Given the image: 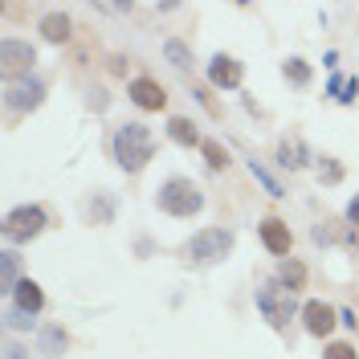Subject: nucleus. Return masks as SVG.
I'll return each mask as SVG.
<instances>
[{
	"label": "nucleus",
	"mask_w": 359,
	"mask_h": 359,
	"mask_svg": "<svg viewBox=\"0 0 359 359\" xmlns=\"http://www.w3.org/2000/svg\"><path fill=\"white\" fill-rule=\"evenodd\" d=\"M151 156H156V139L143 123H123L114 131V159L123 172H143Z\"/></svg>",
	"instance_id": "obj_1"
},
{
	"label": "nucleus",
	"mask_w": 359,
	"mask_h": 359,
	"mask_svg": "<svg viewBox=\"0 0 359 359\" xmlns=\"http://www.w3.org/2000/svg\"><path fill=\"white\" fill-rule=\"evenodd\" d=\"M159 208L168 212V217H196L204 208V196L201 188L192 184V180H168L163 188H159Z\"/></svg>",
	"instance_id": "obj_2"
},
{
	"label": "nucleus",
	"mask_w": 359,
	"mask_h": 359,
	"mask_svg": "<svg viewBox=\"0 0 359 359\" xmlns=\"http://www.w3.org/2000/svg\"><path fill=\"white\" fill-rule=\"evenodd\" d=\"M229 249H233V233L229 229H201L196 237L184 241V257L196 262V266H212V262H221Z\"/></svg>",
	"instance_id": "obj_3"
},
{
	"label": "nucleus",
	"mask_w": 359,
	"mask_h": 359,
	"mask_svg": "<svg viewBox=\"0 0 359 359\" xmlns=\"http://www.w3.org/2000/svg\"><path fill=\"white\" fill-rule=\"evenodd\" d=\"M294 290L290 286H282V282H266L262 290H257V311L266 314V323H273V327H286L294 314Z\"/></svg>",
	"instance_id": "obj_4"
},
{
	"label": "nucleus",
	"mask_w": 359,
	"mask_h": 359,
	"mask_svg": "<svg viewBox=\"0 0 359 359\" xmlns=\"http://www.w3.org/2000/svg\"><path fill=\"white\" fill-rule=\"evenodd\" d=\"M41 229H45V212L37 204H21V208H13L4 217V237L8 241H33Z\"/></svg>",
	"instance_id": "obj_5"
},
{
	"label": "nucleus",
	"mask_w": 359,
	"mask_h": 359,
	"mask_svg": "<svg viewBox=\"0 0 359 359\" xmlns=\"http://www.w3.org/2000/svg\"><path fill=\"white\" fill-rule=\"evenodd\" d=\"M33 62H37V53H33L29 41H17V37H4V41H0V69H4L8 82H13V78H25Z\"/></svg>",
	"instance_id": "obj_6"
},
{
	"label": "nucleus",
	"mask_w": 359,
	"mask_h": 359,
	"mask_svg": "<svg viewBox=\"0 0 359 359\" xmlns=\"http://www.w3.org/2000/svg\"><path fill=\"white\" fill-rule=\"evenodd\" d=\"M41 98H45V86L37 82V78H13L8 82V90H4V102H8V111H33V107H41Z\"/></svg>",
	"instance_id": "obj_7"
},
{
	"label": "nucleus",
	"mask_w": 359,
	"mask_h": 359,
	"mask_svg": "<svg viewBox=\"0 0 359 359\" xmlns=\"http://www.w3.org/2000/svg\"><path fill=\"white\" fill-rule=\"evenodd\" d=\"M241 78H245V69L237 57H229V53H217L212 62H208V82L221 90H237L241 86Z\"/></svg>",
	"instance_id": "obj_8"
},
{
	"label": "nucleus",
	"mask_w": 359,
	"mask_h": 359,
	"mask_svg": "<svg viewBox=\"0 0 359 359\" xmlns=\"http://www.w3.org/2000/svg\"><path fill=\"white\" fill-rule=\"evenodd\" d=\"M131 102L139 111H163L168 107V90L151 82V78H135L131 82Z\"/></svg>",
	"instance_id": "obj_9"
},
{
	"label": "nucleus",
	"mask_w": 359,
	"mask_h": 359,
	"mask_svg": "<svg viewBox=\"0 0 359 359\" xmlns=\"http://www.w3.org/2000/svg\"><path fill=\"white\" fill-rule=\"evenodd\" d=\"M302 323H306V331L311 335H331V327H335V311L327 306V302H306L302 306Z\"/></svg>",
	"instance_id": "obj_10"
},
{
	"label": "nucleus",
	"mask_w": 359,
	"mask_h": 359,
	"mask_svg": "<svg viewBox=\"0 0 359 359\" xmlns=\"http://www.w3.org/2000/svg\"><path fill=\"white\" fill-rule=\"evenodd\" d=\"M262 241H266L269 253H290V224L286 221H278V217H266L262 221Z\"/></svg>",
	"instance_id": "obj_11"
},
{
	"label": "nucleus",
	"mask_w": 359,
	"mask_h": 359,
	"mask_svg": "<svg viewBox=\"0 0 359 359\" xmlns=\"http://www.w3.org/2000/svg\"><path fill=\"white\" fill-rule=\"evenodd\" d=\"M306 159H311V151H306V143L298 135L294 139H282V147H278V163L282 168H294L298 172V168H306Z\"/></svg>",
	"instance_id": "obj_12"
},
{
	"label": "nucleus",
	"mask_w": 359,
	"mask_h": 359,
	"mask_svg": "<svg viewBox=\"0 0 359 359\" xmlns=\"http://www.w3.org/2000/svg\"><path fill=\"white\" fill-rule=\"evenodd\" d=\"M66 347H69V335L62 331V323H49V327H41V355L57 359Z\"/></svg>",
	"instance_id": "obj_13"
},
{
	"label": "nucleus",
	"mask_w": 359,
	"mask_h": 359,
	"mask_svg": "<svg viewBox=\"0 0 359 359\" xmlns=\"http://www.w3.org/2000/svg\"><path fill=\"white\" fill-rule=\"evenodd\" d=\"M17 306H21V311H29V314H37L45 306L41 286H37V282H29V278H21V286H17Z\"/></svg>",
	"instance_id": "obj_14"
},
{
	"label": "nucleus",
	"mask_w": 359,
	"mask_h": 359,
	"mask_svg": "<svg viewBox=\"0 0 359 359\" xmlns=\"http://www.w3.org/2000/svg\"><path fill=\"white\" fill-rule=\"evenodd\" d=\"M278 282L290 286V290H302V286H306V269H302V262L282 257V266H278Z\"/></svg>",
	"instance_id": "obj_15"
},
{
	"label": "nucleus",
	"mask_w": 359,
	"mask_h": 359,
	"mask_svg": "<svg viewBox=\"0 0 359 359\" xmlns=\"http://www.w3.org/2000/svg\"><path fill=\"white\" fill-rule=\"evenodd\" d=\"M41 37H45V41H53V45L66 41V37H69V17H66V13H49V17L41 21Z\"/></svg>",
	"instance_id": "obj_16"
},
{
	"label": "nucleus",
	"mask_w": 359,
	"mask_h": 359,
	"mask_svg": "<svg viewBox=\"0 0 359 359\" xmlns=\"http://www.w3.org/2000/svg\"><path fill=\"white\" fill-rule=\"evenodd\" d=\"M17 273H21V257L17 253H0V290H17L21 282H17Z\"/></svg>",
	"instance_id": "obj_17"
},
{
	"label": "nucleus",
	"mask_w": 359,
	"mask_h": 359,
	"mask_svg": "<svg viewBox=\"0 0 359 359\" xmlns=\"http://www.w3.org/2000/svg\"><path fill=\"white\" fill-rule=\"evenodd\" d=\"M168 135L176 139L180 147H196V143H204L201 131H196V127H192L188 118H172V123H168Z\"/></svg>",
	"instance_id": "obj_18"
},
{
	"label": "nucleus",
	"mask_w": 359,
	"mask_h": 359,
	"mask_svg": "<svg viewBox=\"0 0 359 359\" xmlns=\"http://www.w3.org/2000/svg\"><path fill=\"white\" fill-rule=\"evenodd\" d=\"M163 57H168L176 69L192 66V53H188V45H184V41H168V45H163Z\"/></svg>",
	"instance_id": "obj_19"
},
{
	"label": "nucleus",
	"mask_w": 359,
	"mask_h": 359,
	"mask_svg": "<svg viewBox=\"0 0 359 359\" xmlns=\"http://www.w3.org/2000/svg\"><path fill=\"white\" fill-rule=\"evenodd\" d=\"M201 151H204V159H208V168H212V172H221L224 163H229L224 147H221V143H212V139H204V143H201Z\"/></svg>",
	"instance_id": "obj_20"
},
{
	"label": "nucleus",
	"mask_w": 359,
	"mask_h": 359,
	"mask_svg": "<svg viewBox=\"0 0 359 359\" xmlns=\"http://www.w3.org/2000/svg\"><path fill=\"white\" fill-rule=\"evenodd\" d=\"M286 78H290L294 86H306V82H311V66H306L302 57H290V62H286Z\"/></svg>",
	"instance_id": "obj_21"
},
{
	"label": "nucleus",
	"mask_w": 359,
	"mask_h": 359,
	"mask_svg": "<svg viewBox=\"0 0 359 359\" xmlns=\"http://www.w3.org/2000/svg\"><path fill=\"white\" fill-rule=\"evenodd\" d=\"M4 323H8L13 331H29V327H33V314L21 311V306H8V311H4Z\"/></svg>",
	"instance_id": "obj_22"
},
{
	"label": "nucleus",
	"mask_w": 359,
	"mask_h": 359,
	"mask_svg": "<svg viewBox=\"0 0 359 359\" xmlns=\"http://www.w3.org/2000/svg\"><path fill=\"white\" fill-rule=\"evenodd\" d=\"M318 180H323V184H339V180H343L339 159H323V163H318Z\"/></svg>",
	"instance_id": "obj_23"
},
{
	"label": "nucleus",
	"mask_w": 359,
	"mask_h": 359,
	"mask_svg": "<svg viewBox=\"0 0 359 359\" xmlns=\"http://www.w3.org/2000/svg\"><path fill=\"white\" fill-rule=\"evenodd\" d=\"M253 176L262 180V184H266V192H269V196H282V184H278V180L269 176L266 168H257V159H253Z\"/></svg>",
	"instance_id": "obj_24"
},
{
	"label": "nucleus",
	"mask_w": 359,
	"mask_h": 359,
	"mask_svg": "<svg viewBox=\"0 0 359 359\" xmlns=\"http://www.w3.org/2000/svg\"><path fill=\"white\" fill-rule=\"evenodd\" d=\"M323 359H355V347H351V343H331Z\"/></svg>",
	"instance_id": "obj_25"
},
{
	"label": "nucleus",
	"mask_w": 359,
	"mask_h": 359,
	"mask_svg": "<svg viewBox=\"0 0 359 359\" xmlns=\"http://www.w3.org/2000/svg\"><path fill=\"white\" fill-rule=\"evenodd\" d=\"M355 94H359V82H355V78H347L343 90H339V102H355Z\"/></svg>",
	"instance_id": "obj_26"
},
{
	"label": "nucleus",
	"mask_w": 359,
	"mask_h": 359,
	"mask_svg": "<svg viewBox=\"0 0 359 359\" xmlns=\"http://www.w3.org/2000/svg\"><path fill=\"white\" fill-rule=\"evenodd\" d=\"M347 217H351V224H359V196L351 201V208H347Z\"/></svg>",
	"instance_id": "obj_27"
}]
</instances>
